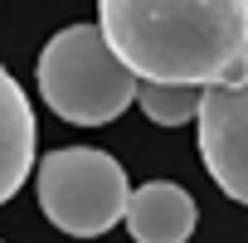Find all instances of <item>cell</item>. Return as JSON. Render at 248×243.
Masks as SVG:
<instances>
[{
	"label": "cell",
	"mask_w": 248,
	"mask_h": 243,
	"mask_svg": "<svg viewBox=\"0 0 248 243\" xmlns=\"http://www.w3.org/2000/svg\"><path fill=\"white\" fill-rule=\"evenodd\" d=\"M137 102L156 127H180L200 117L204 88H175V83H137Z\"/></svg>",
	"instance_id": "7"
},
{
	"label": "cell",
	"mask_w": 248,
	"mask_h": 243,
	"mask_svg": "<svg viewBox=\"0 0 248 243\" xmlns=\"http://www.w3.org/2000/svg\"><path fill=\"white\" fill-rule=\"evenodd\" d=\"M122 224L137 243H185L200 224V209H195L190 190H180L170 180H151V185L132 190Z\"/></svg>",
	"instance_id": "5"
},
{
	"label": "cell",
	"mask_w": 248,
	"mask_h": 243,
	"mask_svg": "<svg viewBox=\"0 0 248 243\" xmlns=\"http://www.w3.org/2000/svg\"><path fill=\"white\" fill-rule=\"evenodd\" d=\"M34 170V107L10 68H0V204Z\"/></svg>",
	"instance_id": "6"
},
{
	"label": "cell",
	"mask_w": 248,
	"mask_h": 243,
	"mask_svg": "<svg viewBox=\"0 0 248 243\" xmlns=\"http://www.w3.org/2000/svg\"><path fill=\"white\" fill-rule=\"evenodd\" d=\"M137 73L112 54L97 25L59 30L39 54V97L73 127H107L137 97Z\"/></svg>",
	"instance_id": "2"
},
{
	"label": "cell",
	"mask_w": 248,
	"mask_h": 243,
	"mask_svg": "<svg viewBox=\"0 0 248 243\" xmlns=\"http://www.w3.org/2000/svg\"><path fill=\"white\" fill-rule=\"evenodd\" d=\"M195 127H200V161L209 180L229 199L248 204V73L238 83L204 88Z\"/></svg>",
	"instance_id": "4"
},
{
	"label": "cell",
	"mask_w": 248,
	"mask_h": 243,
	"mask_svg": "<svg viewBox=\"0 0 248 243\" xmlns=\"http://www.w3.org/2000/svg\"><path fill=\"white\" fill-rule=\"evenodd\" d=\"M97 30L141 83L219 88L248 73V0H97Z\"/></svg>",
	"instance_id": "1"
},
{
	"label": "cell",
	"mask_w": 248,
	"mask_h": 243,
	"mask_svg": "<svg viewBox=\"0 0 248 243\" xmlns=\"http://www.w3.org/2000/svg\"><path fill=\"white\" fill-rule=\"evenodd\" d=\"M0 243H5V238H0Z\"/></svg>",
	"instance_id": "8"
},
{
	"label": "cell",
	"mask_w": 248,
	"mask_h": 243,
	"mask_svg": "<svg viewBox=\"0 0 248 243\" xmlns=\"http://www.w3.org/2000/svg\"><path fill=\"white\" fill-rule=\"evenodd\" d=\"M39 209L68 238H102L127 219V170L97 146H59L39 161Z\"/></svg>",
	"instance_id": "3"
}]
</instances>
